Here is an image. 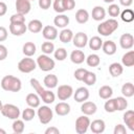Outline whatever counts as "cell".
<instances>
[{"instance_id":"cell-1","label":"cell","mask_w":134,"mask_h":134,"mask_svg":"<svg viewBox=\"0 0 134 134\" xmlns=\"http://www.w3.org/2000/svg\"><path fill=\"white\" fill-rule=\"evenodd\" d=\"M1 88L8 92H18L22 88V83L19 77L8 74L1 80Z\"/></svg>"},{"instance_id":"cell-2","label":"cell","mask_w":134,"mask_h":134,"mask_svg":"<svg viewBox=\"0 0 134 134\" xmlns=\"http://www.w3.org/2000/svg\"><path fill=\"white\" fill-rule=\"evenodd\" d=\"M118 22L115 18H111V19H108L104 22H102L98 26H97V32L100 35V36H104V37H108V36H111L117 28H118Z\"/></svg>"},{"instance_id":"cell-3","label":"cell","mask_w":134,"mask_h":134,"mask_svg":"<svg viewBox=\"0 0 134 134\" xmlns=\"http://www.w3.org/2000/svg\"><path fill=\"white\" fill-rule=\"evenodd\" d=\"M37 66L42 70V71H45V72H48L50 70H52L55 66V62L53 59H51L48 54H40L37 59Z\"/></svg>"},{"instance_id":"cell-4","label":"cell","mask_w":134,"mask_h":134,"mask_svg":"<svg viewBox=\"0 0 134 134\" xmlns=\"http://www.w3.org/2000/svg\"><path fill=\"white\" fill-rule=\"evenodd\" d=\"M36 67L37 63L34 59H31V57H25L18 63V69L23 73H30L36 69Z\"/></svg>"},{"instance_id":"cell-5","label":"cell","mask_w":134,"mask_h":134,"mask_svg":"<svg viewBox=\"0 0 134 134\" xmlns=\"http://www.w3.org/2000/svg\"><path fill=\"white\" fill-rule=\"evenodd\" d=\"M1 114L4 116V117H7L9 119H17L20 117V109L13 105V104H5L2 106V109H1Z\"/></svg>"},{"instance_id":"cell-6","label":"cell","mask_w":134,"mask_h":134,"mask_svg":"<svg viewBox=\"0 0 134 134\" xmlns=\"http://www.w3.org/2000/svg\"><path fill=\"white\" fill-rule=\"evenodd\" d=\"M38 112H37V115L39 117V120L41 124L43 125H47L49 124L51 120H52V117H53V112L52 110L48 107V106H39L38 107Z\"/></svg>"},{"instance_id":"cell-7","label":"cell","mask_w":134,"mask_h":134,"mask_svg":"<svg viewBox=\"0 0 134 134\" xmlns=\"http://www.w3.org/2000/svg\"><path fill=\"white\" fill-rule=\"evenodd\" d=\"M90 126V119L87 115L79 116L75 120V132L77 134H85Z\"/></svg>"},{"instance_id":"cell-8","label":"cell","mask_w":134,"mask_h":134,"mask_svg":"<svg viewBox=\"0 0 134 134\" xmlns=\"http://www.w3.org/2000/svg\"><path fill=\"white\" fill-rule=\"evenodd\" d=\"M73 94V88L70 85H61L58 88L57 96L60 100H67Z\"/></svg>"},{"instance_id":"cell-9","label":"cell","mask_w":134,"mask_h":134,"mask_svg":"<svg viewBox=\"0 0 134 134\" xmlns=\"http://www.w3.org/2000/svg\"><path fill=\"white\" fill-rule=\"evenodd\" d=\"M72 42L76 48H84L88 43V36L83 31H79L75 35H73Z\"/></svg>"},{"instance_id":"cell-10","label":"cell","mask_w":134,"mask_h":134,"mask_svg":"<svg viewBox=\"0 0 134 134\" xmlns=\"http://www.w3.org/2000/svg\"><path fill=\"white\" fill-rule=\"evenodd\" d=\"M58 29L55 26L52 25H46L42 28V36L47 41H53L58 38Z\"/></svg>"},{"instance_id":"cell-11","label":"cell","mask_w":134,"mask_h":134,"mask_svg":"<svg viewBox=\"0 0 134 134\" xmlns=\"http://www.w3.org/2000/svg\"><path fill=\"white\" fill-rule=\"evenodd\" d=\"M16 10L19 14L22 15H26L30 12L31 9V4H30V0H16Z\"/></svg>"},{"instance_id":"cell-12","label":"cell","mask_w":134,"mask_h":134,"mask_svg":"<svg viewBox=\"0 0 134 134\" xmlns=\"http://www.w3.org/2000/svg\"><path fill=\"white\" fill-rule=\"evenodd\" d=\"M119 45L122 49H131L134 45V37L132 34H124L119 38Z\"/></svg>"},{"instance_id":"cell-13","label":"cell","mask_w":134,"mask_h":134,"mask_svg":"<svg viewBox=\"0 0 134 134\" xmlns=\"http://www.w3.org/2000/svg\"><path fill=\"white\" fill-rule=\"evenodd\" d=\"M73 97H74V100L77 102V103H83L85 100H87L89 98V90L86 88V87H80L75 90V92L73 91Z\"/></svg>"},{"instance_id":"cell-14","label":"cell","mask_w":134,"mask_h":134,"mask_svg":"<svg viewBox=\"0 0 134 134\" xmlns=\"http://www.w3.org/2000/svg\"><path fill=\"white\" fill-rule=\"evenodd\" d=\"M9 31L14 36H22L27 30V25L25 23H10L9 24Z\"/></svg>"},{"instance_id":"cell-15","label":"cell","mask_w":134,"mask_h":134,"mask_svg":"<svg viewBox=\"0 0 134 134\" xmlns=\"http://www.w3.org/2000/svg\"><path fill=\"white\" fill-rule=\"evenodd\" d=\"M81 111H82L85 115H87V116L93 115V114H95V112L97 111V106H96L95 103H93V102L85 100V102H83V104H82V106H81Z\"/></svg>"},{"instance_id":"cell-16","label":"cell","mask_w":134,"mask_h":134,"mask_svg":"<svg viewBox=\"0 0 134 134\" xmlns=\"http://www.w3.org/2000/svg\"><path fill=\"white\" fill-rule=\"evenodd\" d=\"M90 130L92 133L94 134H100L105 131L106 129V124L103 119H95L92 122L90 121V126H89Z\"/></svg>"},{"instance_id":"cell-17","label":"cell","mask_w":134,"mask_h":134,"mask_svg":"<svg viewBox=\"0 0 134 134\" xmlns=\"http://www.w3.org/2000/svg\"><path fill=\"white\" fill-rule=\"evenodd\" d=\"M102 49H103L104 53H106L107 55H113L116 52L117 47H116V44L113 41L108 40V41H103Z\"/></svg>"},{"instance_id":"cell-18","label":"cell","mask_w":134,"mask_h":134,"mask_svg":"<svg viewBox=\"0 0 134 134\" xmlns=\"http://www.w3.org/2000/svg\"><path fill=\"white\" fill-rule=\"evenodd\" d=\"M70 105L68 103H65V102H61L59 104L55 105L54 107V112L59 115V116H65L67 114L70 113Z\"/></svg>"},{"instance_id":"cell-19","label":"cell","mask_w":134,"mask_h":134,"mask_svg":"<svg viewBox=\"0 0 134 134\" xmlns=\"http://www.w3.org/2000/svg\"><path fill=\"white\" fill-rule=\"evenodd\" d=\"M86 60V57H85V53L82 51V50H72L71 53H70V61L73 63V64H82L84 63V61Z\"/></svg>"},{"instance_id":"cell-20","label":"cell","mask_w":134,"mask_h":134,"mask_svg":"<svg viewBox=\"0 0 134 134\" xmlns=\"http://www.w3.org/2000/svg\"><path fill=\"white\" fill-rule=\"evenodd\" d=\"M25 102L28 105V107H31V108L35 109V108H38L40 106L41 98H40V96L37 93H28L26 95Z\"/></svg>"},{"instance_id":"cell-21","label":"cell","mask_w":134,"mask_h":134,"mask_svg":"<svg viewBox=\"0 0 134 134\" xmlns=\"http://www.w3.org/2000/svg\"><path fill=\"white\" fill-rule=\"evenodd\" d=\"M53 24L55 25V27L59 28H65L68 24H69V17H67L64 14H59L58 16L54 17L53 19Z\"/></svg>"},{"instance_id":"cell-22","label":"cell","mask_w":134,"mask_h":134,"mask_svg":"<svg viewBox=\"0 0 134 134\" xmlns=\"http://www.w3.org/2000/svg\"><path fill=\"white\" fill-rule=\"evenodd\" d=\"M122 119H124V122L126 124V126L129 128V130L134 131V111L127 110L124 113Z\"/></svg>"},{"instance_id":"cell-23","label":"cell","mask_w":134,"mask_h":134,"mask_svg":"<svg viewBox=\"0 0 134 134\" xmlns=\"http://www.w3.org/2000/svg\"><path fill=\"white\" fill-rule=\"evenodd\" d=\"M91 16H92V19L93 20H95V21H102L106 17V10H105V8L103 6L96 5V6L93 7L92 13H91Z\"/></svg>"},{"instance_id":"cell-24","label":"cell","mask_w":134,"mask_h":134,"mask_svg":"<svg viewBox=\"0 0 134 134\" xmlns=\"http://www.w3.org/2000/svg\"><path fill=\"white\" fill-rule=\"evenodd\" d=\"M90 16H89V13L87 9H84V8H80L76 10L75 13V20L77 23L80 24H85L88 22Z\"/></svg>"},{"instance_id":"cell-25","label":"cell","mask_w":134,"mask_h":134,"mask_svg":"<svg viewBox=\"0 0 134 134\" xmlns=\"http://www.w3.org/2000/svg\"><path fill=\"white\" fill-rule=\"evenodd\" d=\"M44 86L47 87L48 89H52V88H55L58 86V83H59V80H58V76L55 74H47L45 77H44Z\"/></svg>"},{"instance_id":"cell-26","label":"cell","mask_w":134,"mask_h":134,"mask_svg":"<svg viewBox=\"0 0 134 134\" xmlns=\"http://www.w3.org/2000/svg\"><path fill=\"white\" fill-rule=\"evenodd\" d=\"M72 38H73V32H72V30L71 29H69V28H63L62 30H61V32L59 34V39H60V41L62 42V43H69V42H71L72 41Z\"/></svg>"},{"instance_id":"cell-27","label":"cell","mask_w":134,"mask_h":134,"mask_svg":"<svg viewBox=\"0 0 134 134\" xmlns=\"http://www.w3.org/2000/svg\"><path fill=\"white\" fill-rule=\"evenodd\" d=\"M42 28H43V24L40 20L38 19H34L31 21H29V23L27 24V29L32 32V34H38L40 31H42Z\"/></svg>"},{"instance_id":"cell-28","label":"cell","mask_w":134,"mask_h":134,"mask_svg":"<svg viewBox=\"0 0 134 134\" xmlns=\"http://www.w3.org/2000/svg\"><path fill=\"white\" fill-rule=\"evenodd\" d=\"M109 72H110V74H111L113 77H118L119 75L122 74V72H124V67H122V65H121L120 63H117V62L112 63V64L109 66Z\"/></svg>"},{"instance_id":"cell-29","label":"cell","mask_w":134,"mask_h":134,"mask_svg":"<svg viewBox=\"0 0 134 134\" xmlns=\"http://www.w3.org/2000/svg\"><path fill=\"white\" fill-rule=\"evenodd\" d=\"M22 51L25 57H32L37 51V46L34 42H26L22 47Z\"/></svg>"},{"instance_id":"cell-30","label":"cell","mask_w":134,"mask_h":134,"mask_svg":"<svg viewBox=\"0 0 134 134\" xmlns=\"http://www.w3.org/2000/svg\"><path fill=\"white\" fill-rule=\"evenodd\" d=\"M87 44L89 45L90 49H92V50H99L102 48V45H103V40L100 39V37L94 36L90 40H88Z\"/></svg>"},{"instance_id":"cell-31","label":"cell","mask_w":134,"mask_h":134,"mask_svg":"<svg viewBox=\"0 0 134 134\" xmlns=\"http://www.w3.org/2000/svg\"><path fill=\"white\" fill-rule=\"evenodd\" d=\"M121 63L126 67H132L134 65V51L129 50L121 58Z\"/></svg>"},{"instance_id":"cell-32","label":"cell","mask_w":134,"mask_h":134,"mask_svg":"<svg viewBox=\"0 0 134 134\" xmlns=\"http://www.w3.org/2000/svg\"><path fill=\"white\" fill-rule=\"evenodd\" d=\"M113 94V89L108 86V85H105V86H102L99 89H98V95L100 98L103 99H108L112 96Z\"/></svg>"},{"instance_id":"cell-33","label":"cell","mask_w":134,"mask_h":134,"mask_svg":"<svg viewBox=\"0 0 134 134\" xmlns=\"http://www.w3.org/2000/svg\"><path fill=\"white\" fill-rule=\"evenodd\" d=\"M121 93L125 97H132L134 95V85L131 82L125 83L121 87Z\"/></svg>"},{"instance_id":"cell-34","label":"cell","mask_w":134,"mask_h":134,"mask_svg":"<svg viewBox=\"0 0 134 134\" xmlns=\"http://www.w3.org/2000/svg\"><path fill=\"white\" fill-rule=\"evenodd\" d=\"M12 128H13V131L14 133L16 134H21L24 132V129H25V125H24V120L23 119H14V122L12 125Z\"/></svg>"},{"instance_id":"cell-35","label":"cell","mask_w":134,"mask_h":134,"mask_svg":"<svg viewBox=\"0 0 134 134\" xmlns=\"http://www.w3.org/2000/svg\"><path fill=\"white\" fill-rule=\"evenodd\" d=\"M86 63L89 67H97L100 63V59L96 53H91L86 58Z\"/></svg>"},{"instance_id":"cell-36","label":"cell","mask_w":134,"mask_h":134,"mask_svg":"<svg viewBox=\"0 0 134 134\" xmlns=\"http://www.w3.org/2000/svg\"><path fill=\"white\" fill-rule=\"evenodd\" d=\"M40 98L42 99V102H44L46 105H49V104H52L55 99V95L52 91L50 90H45L44 93L40 96Z\"/></svg>"},{"instance_id":"cell-37","label":"cell","mask_w":134,"mask_h":134,"mask_svg":"<svg viewBox=\"0 0 134 134\" xmlns=\"http://www.w3.org/2000/svg\"><path fill=\"white\" fill-rule=\"evenodd\" d=\"M120 18L124 22L130 23L134 20V12L131 8H126L125 10H122L120 13Z\"/></svg>"},{"instance_id":"cell-38","label":"cell","mask_w":134,"mask_h":134,"mask_svg":"<svg viewBox=\"0 0 134 134\" xmlns=\"http://www.w3.org/2000/svg\"><path fill=\"white\" fill-rule=\"evenodd\" d=\"M21 115H22V119H23V120H25V121H30V120L34 119V117H35V115H36V111H35L34 108L28 107V108H26V109L23 110V112L21 113Z\"/></svg>"},{"instance_id":"cell-39","label":"cell","mask_w":134,"mask_h":134,"mask_svg":"<svg viewBox=\"0 0 134 134\" xmlns=\"http://www.w3.org/2000/svg\"><path fill=\"white\" fill-rule=\"evenodd\" d=\"M82 82H84L88 86H93L96 83V74L92 71H87Z\"/></svg>"},{"instance_id":"cell-40","label":"cell","mask_w":134,"mask_h":134,"mask_svg":"<svg viewBox=\"0 0 134 134\" xmlns=\"http://www.w3.org/2000/svg\"><path fill=\"white\" fill-rule=\"evenodd\" d=\"M29 83H30V85H31V87L35 89V91L37 92V94L39 95V96H41L43 93H44V91H45V89L43 88V86H42V84L37 80V79H30V81H29Z\"/></svg>"},{"instance_id":"cell-41","label":"cell","mask_w":134,"mask_h":134,"mask_svg":"<svg viewBox=\"0 0 134 134\" xmlns=\"http://www.w3.org/2000/svg\"><path fill=\"white\" fill-rule=\"evenodd\" d=\"M115 103H116V110L117 111H124L128 107V100L125 96L115 97Z\"/></svg>"},{"instance_id":"cell-42","label":"cell","mask_w":134,"mask_h":134,"mask_svg":"<svg viewBox=\"0 0 134 134\" xmlns=\"http://www.w3.org/2000/svg\"><path fill=\"white\" fill-rule=\"evenodd\" d=\"M104 108H105V111L108 112V113H113L116 110V103H115V98H108V100H106L105 105H104Z\"/></svg>"},{"instance_id":"cell-43","label":"cell","mask_w":134,"mask_h":134,"mask_svg":"<svg viewBox=\"0 0 134 134\" xmlns=\"http://www.w3.org/2000/svg\"><path fill=\"white\" fill-rule=\"evenodd\" d=\"M41 50L44 54H51L53 51H54V44L50 41H47V42H44L42 45H41Z\"/></svg>"},{"instance_id":"cell-44","label":"cell","mask_w":134,"mask_h":134,"mask_svg":"<svg viewBox=\"0 0 134 134\" xmlns=\"http://www.w3.org/2000/svg\"><path fill=\"white\" fill-rule=\"evenodd\" d=\"M54 59L58 61H64L67 58V50L63 47H59L58 49H54L53 51Z\"/></svg>"},{"instance_id":"cell-45","label":"cell","mask_w":134,"mask_h":134,"mask_svg":"<svg viewBox=\"0 0 134 134\" xmlns=\"http://www.w3.org/2000/svg\"><path fill=\"white\" fill-rule=\"evenodd\" d=\"M108 14L110 17L112 18H116L119 16L120 14V7L117 5V4H114V3H111L108 7Z\"/></svg>"},{"instance_id":"cell-46","label":"cell","mask_w":134,"mask_h":134,"mask_svg":"<svg viewBox=\"0 0 134 134\" xmlns=\"http://www.w3.org/2000/svg\"><path fill=\"white\" fill-rule=\"evenodd\" d=\"M52 6H53V9L55 13L58 14H63L65 10V7H64V2L63 0H54L53 3H52Z\"/></svg>"},{"instance_id":"cell-47","label":"cell","mask_w":134,"mask_h":134,"mask_svg":"<svg viewBox=\"0 0 134 134\" xmlns=\"http://www.w3.org/2000/svg\"><path fill=\"white\" fill-rule=\"evenodd\" d=\"M9 22L10 23H25V16L22 14L16 13V14L10 16Z\"/></svg>"},{"instance_id":"cell-48","label":"cell","mask_w":134,"mask_h":134,"mask_svg":"<svg viewBox=\"0 0 134 134\" xmlns=\"http://www.w3.org/2000/svg\"><path fill=\"white\" fill-rule=\"evenodd\" d=\"M87 71H88V70L85 69V68H77V69L74 71V77H75V80H77V81H83V79H84V76H85V74H86Z\"/></svg>"},{"instance_id":"cell-49","label":"cell","mask_w":134,"mask_h":134,"mask_svg":"<svg viewBox=\"0 0 134 134\" xmlns=\"http://www.w3.org/2000/svg\"><path fill=\"white\" fill-rule=\"evenodd\" d=\"M114 134H127V129L124 125L121 124H118L114 127V131H113Z\"/></svg>"},{"instance_id":"cell-50","label":"cell","mask_w":134,"mask_h":134,"mask_svg":"<svg viewBox=\"0 0 134 134\" xmlns=\"http://www.w3.org/2000/svg\"><path fill=\"white\" fill-rule=\"evenodd\" d=\"M65 10H71L75 7V1L74 0H63Z\"/></svg>"},{"instance_id":"cell-51","label":"cell","mask_w":134,"mask_h":134,"mask_svg":"<svg viewBox=\"0 0 134 134\" xmlns=\"http://www.w3.org/2000/svg\"><path fill=\"white\" fill-rule=\"evenodd\" d=\"M38 3H39L40 8H42V9H48L50 7V5L52 4L51 0H39Z\"/></svg>"},{"instance_id":"cell-52","label":"cell","mask_w":134,"mask_h":134,"mask_svg":"<svg viewBox=\"0 0 134 134\" xmlns=\"http://www.w3.org/2000/svg\"><path fill=\"white\" fill-rule=\"evenodd\" d=\"M7 55H8V51H7V48H6L4 45L0 44V61H3V60H5V59L7 58Z\"/></svg>"},{"instance_id":"cell-53","label":"cell","mask_w":134,"mask_h":134,"mask_svg":"<svg viewBox=\"0 0 134 134\" xmlns=\"http://www.w3.org/2000/svg\"><path fill=\"white\" fill-rule=\"evenodd\" d=\"M7 29L4 26H0V42H3L7 39Z\"/></svg>"},{"instance_id":"cell-54","label":"cell","mask_w":134,"mask_h":134,"mask_svg":"<svg viewBox=\"0 0 134 134\" xmlns=\"http://www.w3.org/2000/svg\"><path fill=\"white\" fill-rule=\"evenodd\" d=\"M45 134H60V130L55 127H49L45 130Z\"/></svg>"},{"instance_id":"cell-55","label":"cell","mask_w":134,"mask_h":134,"mask_svg":"<svg viewBox=\"0 0 134 134\" xmlns=\"http://www.w3.org/2000/svg\"><path fill=\"white\" fill-rule=\"evenodd\" d=\"M6 12H7V5L3 1H0V17L4 16Z\"/></svg>"},{"instance_id":"cell-56","label":"cell","mask_w":134,"mask_h":134,"mask_svg":"<svg viewBox=\"0 0 134 134\" xmlns=\"http://www.w3.org/2000/svg\"><path fill=\"white\" fill-rule=\"evenodd\" d=\"M119 3H120L122 6H125V7H129V6L132 5L133 0H119Z\"/></svg>"},{"instance_id":"cell-57","label":"cell","mask_w":134,"mask_h":134,"mask_svg":"<svg viewBox=\"0 0 134 134\" xmlns=\"http://www.w3.org/2000/svg\"><path fill=\"white\" fill-rule=\"evenodd\" d=\"M103 1H104L105 3H110V4H111V3H113L115 0H103Z\"/></svg>"},{"instance_id":"cell-58","label":"cell","mask_w":134,"mask_h":134,"mask_svg":"<svg viewBox=\"0 0 134 134\" xmlns=\"http://www.w3.org/2000/svg\"><path fill=\"white\" fill-rule=\"evenodd\" d=\"M0 134H6V131L3 129H0Z\"/></svg>"},{"instance_id":"cell-59","label":"cell","mask_w":134,"mask_h":134,"mask_svg":"<svg viewBox=\"0 0 134 134\" xmlns=\"http://www.w3.org/2000/svg\"><path fill=\"white\" fill-rule=\"evenodd\" d=\"M2 106H3V104H2V102L0 100V111H1V109H2Z\"/></svg>"},{"instance_id":"cell-60","label":"cell","mask_w":134,"mask_h":134,"mask_svg":"<svg viewBox=\"0 0 134 134\" xmlns=\"http://www.w3.org/2000/svg\"><path fill=\"white\" fill-rule=\"evenodd\" d=\"M30 1H32V0H30Z\"/></svg>"}]
</instances>
